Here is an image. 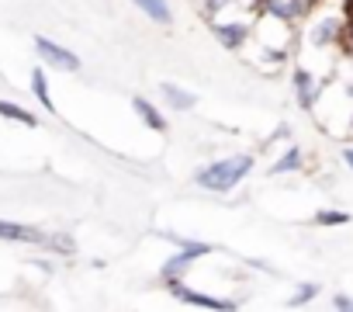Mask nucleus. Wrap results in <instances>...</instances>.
<instances>
[{
  "mask_svg": "<svg viewBox=\"0 0 353 312\" xmlns=\"http://www.w3.org/2000/svg\"><path fill=\"white\" fill-rule=\"evenodd\" d=\"M346 42L353 46V0H350V21H346Z\"/></svg>",
  "mask_w": 353,
  "mask_h": 312,
  "instance_id": "obj_21",
  "label": "nucleus"
},
{
  "mask_svg": "<svg viewBox=\"0 0 353 312\" xmlns=\"http://www.w3.org/2000/svg\"><path fill=\"white\" fill-rule=\"evenodd\" d=\"M332 305H336V309H353V298H346V295H336V298H332Z\"/></svg>",
  "mask_w": 353,
  "mask_h": 312,
  "instance_id": "obj_20",
  "label": "nucleus"
},
{
  "mask_svg": "<svg viewBox=\"0 0 353 312\" xmlns=\"http://www.w3.org/2000/svg\"><path fill=\"white\" fill-rule=\"evenodd\" d=\"M176 243H181L184 250L176 253V257H170L166 264H163V281H170V277H181L198 257H205V253H212V246L208 243H191V240H181V236H173Z\"/></svg>",
  "mask_w": 353,
  "mask_h": 312,
  "instance_id": "obj_2",
  "label": "nucleus"
},
{
  "mask_svg": "<svg viewBox=\"0 0 353 312\" xmlns=\"http://www.w3.org/2000/svg\"><path fill=\"white\" fill-rule=\"evenodd\" d=\"M350 125H353V121H350Z\"/></svg>",
  "mask_w": 353,
  "mask_h": 312,
  "instance_id": "obj_23",
  "label": "nucleus"
},
{
  "mask_svg": "<svg viewBox=\"0 0 353 312\" xmlns=\"http://www.w3.org/2000/svg\"><path fill=\"white\" fill-rule=\"evenodd\" d=\"M132 108H135V111L142 115V121H145V125H149L152 132H163V128H166L163 115H159V111H156V108H152V104H149L145 97H135V101H132Z\"/></svg>",
  "mask_w": 353,
  "mask_h": 312,
  "instance_id": "obj_10",
  "label": "nucleus"
},
{
  "mask_svg": "<svg viewBox=\"0 0 353 312\" xmlns=\"http://www.w3.org/2000/svg\"><path fill=\"white\" fill-rule=\"evenodd\" d=\"M159 90H163V101H166L170 108H176V111L194 108V94H191V90H184V87H176V84H163Z\"/></svg>",
  "mask_w": 353,
  "mask_h": 312,
  "instance_id": "obj_9",
  "label": "nucleus"
},
{
  "mask_svg": "<svg viewBox=\"0 0 353 312\" xmlns=\"http://www.w3.org/2000/svg\"><path fill=\"white\" fill-rule=\"evenodd\" d=\"M225 4H229V0H205V14H208V18H215Z\"/></svg>",
  "mask_w": 353,
  "mask_h": 312,
  "instance_id": "obj_19",
  "label": "nucleus"
},
{
  "mask_svg": "<svg viewBox=\"0 0 353 312\" xmlns=\"http://www.w3.org/2000/svg\"><path fill=\"white\" fill-rule=\"evenodd\" d=\"M46 246L59 250V253H73V240L70 236H46Z\"/></svg>",
  "mask_w": 353,
  "mask_h": 312,
  "instance_id": "obj_18",
  "label": "nucleus"
},
{
  "mask_svg": "<svg viewBox=\"0 0 353 312\" xmlns=\"http://www.w3.org/2000/svg\"><path fill=\"white\" fill-rule=\"evenodd\" d=\"M0 240H14V243H46V236L32 226L21 222H0Z\"/></svg>",
  "mask_w": 353,
  "mask_h": 312,
  "instance_id": "obj_7",
  "label": "nucleus"
},
{
  "mask_svg": "<svg viewBox=\"0 0 353 312\" xmlns=\"http://www.w3.org/2000/svg\"><path fill=\"white\" fill-rule=\"evenodd\" d=\"M315 291H319L315 284H301V288H298V295H294L288 305H291V309H298V305H308V302L315 298Z\"/></svg>",
  "mask_w": 353,
  "mask_h": 312,
  "instance_id": "obj_17",
  "label": "nucleus"
},
{
  "mask_svg": "<svg viewBox=\"0 0 353 312\" xmlns=\"http://www.w3.org/2000/svg\"><path fill=\"white\" fill-rule=\"evenodd\" d=\"M35 49H39V56L52 66V70H63V73H73V70H80V59L70 52V49H63V46H56V42H49V39H35Z\"/></svg>",
  "mask_w": 353,
  "mask_h": 312,
  "instance_id": "obj_4",
  "label": "nucleus"
},
{
  "mask_svg": "<svg viewBox=\"0 0 353 312\" xmlns=\"http://www.w3.org/2000/svg\"><path fill=\"white\" fill-rule=\"evenodd\" d=\"M343 160H346V167L353 170V146H350V149H343Z\"/></svg>",
  "mask_w": 353,
  "mask_h": 312,
  "instance_id": "obj_22",
  "label": "nucleus"
},
{
  "mask_svg": "<svg viewBox=\"0 0 353 312\" xmlns=\"http://www.w3.org/2000/svg\"><path fill=\"white\" fill-rule=\"evenodd\" d=\"M250 170H253V156L239 153V156H229V160H215V164L201 167L198 177H194V184L205 188V191H219V195H225V191H232Z\"/></svg>",
  "mask_w": 353,
  "mask_h": 312,
  "instance_id": "obj_1",
  "label": "nucleus"
},
{
  "mask_svg": "<svg viewBox=\"0 0 353 312\" xmlns=\"http://www.w3.org/2000/svg\"><path fill=\"white\" fill-rule=\"evenodd\" d=\"M315 222L319 226H343V222H350V215L346 212H319Z\"/></svg>",
  "mask_w": 353,
  "mask_h": 312,
  "instance_id": "obj_16",
  "label": "nucleus"
},
{
  "mask_svg": "<svg viewBox=\"0 0 353 312\" xmlns=\"http://www.w3.org/2000/svg\"><path fill=\"white\" fill-rule=\"evenodd\" d=\"M260 8L267 18H277V21H298L308 14L312 0H260Z\"/></svg>",
  "mask_w": 353,
  "mask_h": 312,
  "instance_id": "obj_5",
  "label": "nucleus"
},
{
  "mask_svg": "<svg viewBox=\"0 0 353 312\" xmlns=\"http://www.w3.org/2000/svg\"><path fill=\"white\" fill-rule=\"evenodd\" d=\"M166 284H170V295H173V298H181V302H188V305H201V309H236V302L215 298V295H205V291H194V288L181 284L176 277H170Z\"/></svg>",
  "mask_w": 353,
  "mask_h": 312,
  "instance_id": "obj_3",
  "label": "nucleus"
},
{
  "mask_svg": "<svg viewBox=\"0 0 353 312\" xmlns=\"http://www.w3.org/2000/svg\"><path fill=\"white\" fill-rule=\"evenodd\" d=\"M339 35H343L339 21H336V18H325V21L312 32V42H315V46H329V42H336Z\"/></svg>",
  "mask_w": 353,
  "mask_h": 312,
  "instance_id": "obj_12",
  "label": "nucleus"
},
{
  "mask_svg": "<svg viewBox=\"0 0 353 312\" xmlns=\"http://www.w3.org/2000/svg\"><path fill=\"white\" fill-rule=\"evenodd\" d=\"M246 35H250V28H246L243 21H236V25H219V21H215V39H219L225 49H239V46L246 42Z\"/></svg>",
  "mask_w": 353,
  "mask_h": 312,
  "instance_id": "obj_8",
  "label": "nucleus"
},
{
  "mask_svg": "<svg viewBox=\"0 0 353 312\" xmlns=\"http://www.w3.org/2000/svg\"><path fill=\"white\" fill-rule=\"evenodd\" d=\"M294 90H298V104L308 111V108L315 104V97H319L322 84H315V80H312V73L298 66V70H294Z\"/></svg>",
  "mask_w": 353,
  "mask_h": 312,
  "instance_id": "obj_6",
  "label": "nucleus"
},
{
  "mask_svg": "<svg viewBox=\"0 0 353 312\" xmlns=\"http://www.w3.org/2000/svg\"><path fill=\"white\" fill-rule=\"evenodd\" d=\"M32 90H35V97L52 111V97H49V84H46V70H35L32 73Z\"/></svg>",
  "mask_w": 353,
  "mask_h": 312,
  "instance_id": "obj_14",
  "label": "nucleus"
},
{
  "mask_svg": "<svg viewBox=\"0 0 353 312\" xmlns=\"http://www.w3.org/2000/svg\"><path fill=\"white\" fill-rule=\"evenodd\" d=\"M298 167H301V149H298V146H291V149L281 156V160L274 164V170H270V174H291V170H298Z\"/></svg>",
  "mask_w": 353,
  "mask_h": 312,
  "instance_id": "obj_13",
  "label": "nucleus"
},
{
  "mask_svg": "<svg viewBox=\"0 0 353 312\" xmlns=\"http://www.w3.org/2000/svg\"><path fill=\"white\" fill-rule=\"evenodd\" d=\"M0 115L14 118V121H21V125H35V115H32V111H25V108H18V104H8V101H0Z\"/></svg>",
  "mask_w": 353,
  "mask_h": 312,
  "instance_id": "obj_15",
  "label": "nucleus"
},
{
  "mask_svg": "<svg viewBox=\"0 0 353 312\" xmlns=\"http://www.w3.org/2000/svg\"><path fill=\"white\" fill-rule=\"evenodd\" d=\"M135 4L152 18V21H159V25H170L173 21V14H170V4L166 0H135Z\"/></svg>",
  "mask_w": 353,
  "mask_h": 312,
  "instance_id": "obj_11",
  "label": "nucleus"
}]
</instances>
